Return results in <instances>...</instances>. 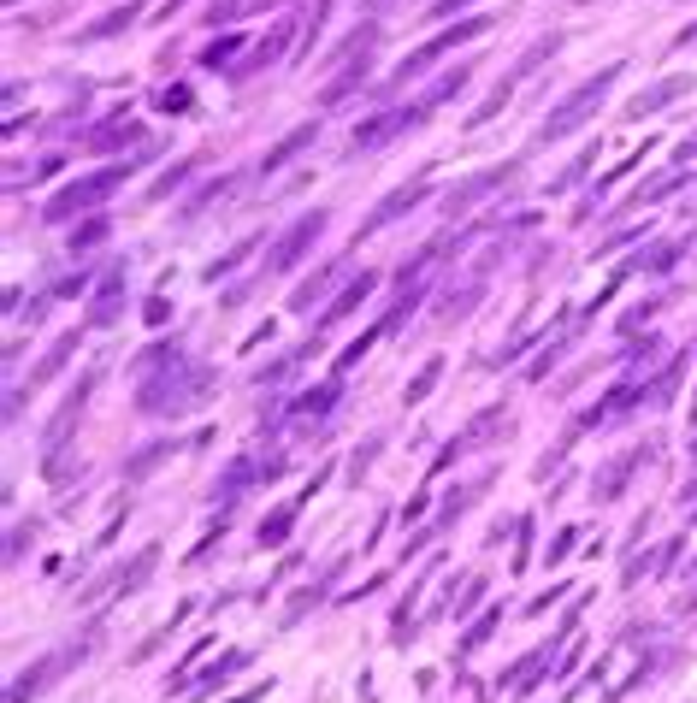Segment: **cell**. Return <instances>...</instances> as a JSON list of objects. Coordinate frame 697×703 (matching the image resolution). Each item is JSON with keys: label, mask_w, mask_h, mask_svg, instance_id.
<instances>
[{"label": "cell", "mask_w": 697, "mask_h": 703, "mask_svg": "<svg viewBox=\"0 0 697 703\" xmlns=\"http://www.w3.org/2000/svg\"><path fill=\"white\" fill-rule=\"evenodd\" d=\"M621 71H627V65H603V71H591L579 89H568V95L550 107V119L538 125V142H562V136H573L585 119H597V107L609 101V89L621 83Z\"/></svg>", "instance_id": "obj_2"}, {"label": "cell", "mask_w": 697, "mask_h": 703, "mask_svg": "<svg viewBox=\"0 0 697 703\" xmlns=\"http://www.w3.org/2000/svg\"><path fill=\"white\" fill-rule=\"evenodd\" d=\"M568 343H573V331H562V337H550V343H544V361H532V367H526V379H532V384L544 379V373H550V367L562 361V349H568Z\"/></svg>", "instance_id": "obj_43"}, {"label": "cell", "mask_w": 697, "mask_h": 703, "mask_svg": "<svg viewBox=\"0 0 697 703\" xmlns=\"http://www.w3.org/2000/svg\"><path fill=\"white\" fill-rule=\"evenodd\" d=\"M337 278H343V260H325L319 272H308V278H302V284L290 290V314H308L314 302H325V290H331Z\"/></svg>", "instance_id": "obj_22"}, {"label": "cell", "mask_w": 697, "mask_h": 703, "mask_svg": "<svg viewBox=\"0 0 697 703\" xmlns=\"http://www.w3.org/2000/svg\"><path fill=\"white\" fill-rule=\"evenodd\" d=\"M568 591H573V585H550V597H532V615H544V609H550V603H562Z\"/></svg>", "instance_id": "obj_54"}, {"label": "cell", "mask_w": 697, "mask_h": 703, "mask_svg": "<svg viewBox=\"0 0 697 703\" xmlns=\"http://www.w3.org/2000/svg\"><path fill=\"white\" fill-rule=\"evenodd\" d=\"M142 320H148V325H166V320H172V302H166V296H148V302H142Z\"/></svg>", "instance_id": "obj_51"}, {"label": "cell", "mask_w": 697, "mask_h": 703, "mask_svg": "<svg viewBox=\"0 0 697 703\" xmlns=\"http://www.w3.org/2000/svg\"><path fill=\"white\" fill-rule=\"evenodd\" d=\"M125 314V266H107L101 272V290H95V302H89V331H107V325H119Z\"/></svg>", "instance_id": "obj_13"}, {"label": "cell", "mask_w": 697, "mask_h": 703, "mask_svg": "<svg viewBox=\"0 0 697 703\" xmlns=\"http://www.w3.org/2000/svg\"><path fill=\"white\" fill-rule=\"evenodd\" d=\"M373 290H379V272H373V266H361V278H349V284H343V290H337V302H331V308H325V314H319L314 337H319V331H325V325H337V320H349V314H361V308H367V296H373Z\"/></svg>", "instance_id": "obj_14"}, {"label": "cell", "mask_w": 697, "mask_h": 703, "mask_svg": "<svg viewBox=\"0 0 697 703\" xmlns=\"http://www.w3.org/2000/svg\"><path fill=\"white\" fill-rule=\"evenodd\" d=\"M343 568H349V556H337V562H331V568H325V574H319L314 585H308V591H302V597H296V603H290V609H284V627H296V621H302V615H308V609H319V603H325V597H331V585H337V579H343Z\"/></svg>", "instance_id": "obj_24"}, {"label": "cell", "mask_w": 697, "mask_h": 703, "mask_svg": "<svg viewBox=\"0 0 697 703\" xmlns=\"http://www.w3.org/2000/svg\"><path fill=\"white\" fill-rule=\"evenodd\" d=\"M573 6H597V0H573Z\"/></svg>", "instance_id": "obj_57"}, {"label": "cell", "mask_w": 697, "mask_h": 703, "mask_svg": "<svg viewBox=\"0 0 697 703\" xmlns=\"http://www.w3.org/2000/svg\"><path fill=\"white\" fill-rule=\"evenodd\" d=\"M237 184H243V172H225V178H213V184H201V190H195L190 201H184V219H195V213H207L213 201H225V195L237 190Z\"/></svg>", "instance_id": "obj_31"}, {"label": "cell", "mask_w": 697, "mask_h": 703, "mask_svg": "<svg viewBox=\"0 0 697 703\" xmlns=\"http://www.w3.org/2000/svg\"><path fill=\"white\" fill-rule=\"evenodd\" d=\"M367 71H373V48L349 54V60H343V71H337V77H331V83L319 89V107H337V101H349V95H355V89L367 83Z\"/></svg>", "instance_id": "obj_17"}, {"label": "cell", "mask_w": 697, "mask_h": 703, "mask_svg": "<svg viewBox=\"0 0 697 703\" xmlns=\"http://www.w3.org/2000/svg\"><path fill=\"white\" fill-rule=\"evenodd\" d=\"M314 142H319V119H302V125L290 130V136H278V142L266 148V160H260V178H272L278 166H290V160H296L302 148H314Z\"/></svg>", "instance_id": "obj_18"}, {"label": "cell", "mask_w": 697, "mask_h": 703, "mask_svg": "<svg viewBox=\"0 0 697 703\" xmlns=\"http://www.w3.org/2000/svg\"><path fill=\"white\" fill-rule=\"evenodd\" d=\"M302 24L308 18H278L260 42H254L243 60L231 65V77H254V71H266V65H278V60H290V42H302Z\"/></svg>", "instance_id": "obj_9"}, {"label": "cell", "mask_w": 697, "mask_h": 703, "mask_svg": "<svg viewBox=\"0 0 697 703\" xmlns=\"http://www.w3.org/2000/svg\"><path fill=\"white\" fill-rule=\"evenodd\" d=\"M154 101H160V113H190V83H166V89H160V95H154Z\"/></svg>", "instance_id": "obj_45"}, {"label": "cell", "mask_w": 697, "mask_h": 703, "mask_svg": "<svg viewBox=\"0 0 697 703\" xmlns=\"http://www.w3.org/2000/svg\"><path fill=\"white\" fill-rule=\"evenodd\" d=\"M491 24H497V18H485V12H479V18H461L455 30H438V36H426V42H420L414 54H402V65L390 71V83H414V77H420V71H426V65H432V60H444V54H455L461 42H473V36H485Z\"/></svg>", "instance_id": "obj_4"}, {"label": "cell", "mask_w": 697, "mask_h": 703, "mask_svg": "<svg viewBox=\"0 0 697 703\" xmlns=\"http://www.w3.org/2000/svg\"><path fill=\"white\" fill-rule=\"evenodd\" d=\"M508 178H514V160H503V166H491V172H473V178H461V184H455V190L444 195V213H449V219L473 213V207H479V201H485L491 190H503Z\"/></svg>", "instance_id": "obj_12"}, {"label": "cell", "mask_w": 697, "mask_h": 703, "mask_svg": "<svg viewBox=\"0 0 697 703\" xmlns=\"http://www.w3.org/2000/svg\"><path fill=\"white\" fill-rule=\"evenodd\" d=\"M674 48H697V24H692V30H680V36H674Z\"/></svg>", "instance_id": "obj_55"}, {"label": "cell", "mask_w": 697, "mask_h": 703, "mask_svg": "<svg viewBox=\"0 0 697 703\" xmlns=\"http://www.w3.org/2000/svg\"><path fill=\"white\" fill-rule=\"evenodd\" d=\"M379 449H384V438H367V444H361V449H355V455H349V485H361V479L373 473V461H379Z\"/></svg>", "instance_id": "obj_42"}, {"label": "cell", "mask_w": 697, "mask_h": 703, "mask_svg": "<svg viewBox=\"0 0 697 703\" xmlns=\"http://www.w3.org/2000/svg\"><path fill=\"white\" fill-rule=\"evenodd\" d=\"M503 426H508L503 402H491V408H479V414H473V420H467V426H461V432H455V438H449V444H444V455L432 461V473H444V467H455L461 455H473V449L485 444L491 432H503Z\"/></svg>", "instance_id": "obj_10"}, {"label": "cell", "mask_w": 697, "mask_h": 703, "mask_svg": "<svg viewBox=\"0 0 697 703\" xmlns=\"http://www.w3.org/2000/svg\"><path fill=\"white\" fill-rule=\"evenodd\" d=\"M438 379H444V355H432V361H426V367H420L414 379L402 384V402H408V408H420V402H426V396L438 390Z\"/></svg>", "instance_id": "obj_32"}, {"label": "cell", "mask_w": 697, "mask_h": 703, "mask_svg": "<svg viewBox=\"0 0 697 703\" xmlns=\"http://www.w3.org/2000/svg\"><path fill=\"white\" fill-rule=\"evenodd\" d=\"M467 83H473V65L461 60L455 71H444V77H438V83H432V89L420 95V107H426V113H432V107H444V101H455V95H461Z\"/></svg>", "instance_id": "obj_30"}, {"label": "cell", "mask_w": 697, "mask_h": 703, "mask_svg": "<svg viewBox=\"0 0 697 703\" xmlns=\"http://www.w3.org/2000/svg\"><path fill=\"white\" fill-rule=\"evenodd\" d=\"M125 142H142V119H130V107L107 113L101 125L83 136V148H89V154H113V148H125Z\"/></svg>", "instance_id": "obj_15"}, {"label": "cell", "mask_w": 697, "mask_h": 703, "mask_svg": "<svg viewBox=\"0 0 697 703\" xmlns=\"http://www.w3.org/2000/svg\"><path fill=\"white\" fill-rule=\"evenodd\" d=\"M331 6H337V0H319V6H314V18L302 24V42H296V54H308L319 36H325V18H331Z\"/></svg>", "instance_id": "obj_44"}, {"label": "cell", "mask_w": 697, "mask_h": 703, "mask_svg": "<svg viewBox=\"0 0 697 703\" xmlns=\"http://www.w3.org/2000/svg\"><path fill=\"white\" fill-rule=\"evenodd\" d=\"M172 449H178L172 438H154V444H142L136 455H125V479H130V485H136V479H148L160 461H172Z\"/></svg>", "instance_id": "obj_29"}, {"label": "cell", "mask_w": 697, "mask_h": 703, "mask_svg": "<svg viewBox=\"0 0 697 703\" xmlns=\"http://www.w3.org/2000/svg\"><path fill=\"white\" fill-rule=\"evenodd\" d=\"M30 538H36V520H18V526H12V538H6V562H18Z\"/></svg>", "instance_id": "obj_48"}, {"label": "cell", "mask_w": 697, "mask_h": 703, "mask_svg": "<svg viewBox=\"0 0 697 703\" xmlns=\"http://www.w3.org/2000/svg\"><path fill=\"white\" fill-rule=\"evenodd\" d=\"M178 6H184V0H166V6H160V18H172V12H178Z\"/></svg>", "instance_id": "obj_56"}, {"label": "cell", "mask_w": 697, "mask_h": 703, "mask_svg": "<svg viewBox=\"0 0 697 703\" xmlns=\"http://www.w3.org/2000/svg\"><path fill=\"white\" fill-rule=\"evenodd\" d=\"M89 278H95L89 266H83V272H71V278H60V284H54V296H77V290H89Z\"/></svg>", "instance_id": "obj_52"}, {"label": "cell", "mask_w": 697, "mask_h": 703, "mask_svg": "<svg viewBox=\"0 0 697 703\" xmlns=\"http://www.w3.org/2000/svg\"><path fill=\"white\" fill-rule=\"evenodd\" d=\"M467 6H473V0H432L426 18H455V12H467Z\"/></svg>", "instance_id": "obj_53"}, {"label": "cell", "mask_w": 697, "mask_h": 703, "mask_svg": "<svg viewBox=\"0 0 697 703\" xmlns=\"http://www.w3.org/2000/svg\"><path fill=\"white\" fill-rule=\"evenodd\" d=\"M148 154H154V148H142V154H130V160H113V166H101V172H83V178H71V184H65V190L48 201V207H42V219H48V225H71L77 213H95L107 195L125 190L130 178H136V166H142Z\"/></svg>", "instance_id": "obj_1"}, {"label": "cell", "mask_w": 697, "mask_h": 703, "mask_svg": "<svg viewBox=\"0 0 697 703\" xmlns=\"http://www.w3.org/2000/svg\"><path fill=\"white\" fill-rule=\"evenodd\" d=\"M686 89H692V77H662V83H650L644 95L627 101V119H650V113H662V107H668V101H680Z\"/></svg>", "instance_id": "obj_21"}, {"label": "cell", "mask_w": 697, "mask_h": 703, "mask_svg": "<svg viewBox=\"0 0 697 703\" xmlns=\"http://www.w3.org/2000/svg\"><path fill=\"white\" fill-rule=\"evenodd\" d=\"M638 467H644V449H621L615 461H603V467H597V479H591V497H597V503H615V497L627 491V479H633Z\"/></svg>", "instance_id": "obj_16"}, {"label": "cell", "mask_w": 697, "mask_h": 703, "mask_svg": "<svg viewBox=\"0 0 697 703\" xmlns=\"http://www.w3.org/2000/svg\"><path fill=\"white\" fill-rule=\"evenodd\" d=\"M142 18V0H125V6H113V12H101L89 30H77V42H113V36H125L130 24Z\"/></svg>", "instance_id": "obj_25"}, {"label": "cell", "mask_w": 697, "mask_h": 703, "mask_svg": "<svg viewBox=\"0 0 697 703\" xmlns=\"http://www.w3.org/2000/svg\"><path fill=\"white\" fill-rule=\"evenodd\" d=\"M562 42H568V30H550V36H538V42H532V48H526L520 60L508 65L503 77L514 83V89H520V83H526V77H532L538 65H544V60H556V54H562Z\"/></svg>", "instance_id": "obj_23"}, {"label": "cell", "mask_w": 697, "mask_h": 703, "mask_svg": "<svg viewBox=\"0 0 697 703\" xmlns=\"http://www.w3.org/2000/svg\"><path fill=\"white\" fill-rule=\"evenodd\" d=\"M243 54V30H231V36H213L207 48H201V71H219V65H237Z\"/></svg>", "instance_id": "obj_35"}, {"label": "cell", "mask_w": 697, "mask_h": 703, "mask_svg": "<svg viewBox=\"0 0 697 703\" xmlns=\"http://www.w3.org/2000/svg\"><path fill=\"white\" fill-rule=\"evenodd\" d=\"M426 125V107L420 101H408V107H390L379 119H361V125L349 130V154H373L384 142H396V136H408V130Z\"/></svg>", "instance_id": "obj_6"}, {"label": "cell", "mask_w": 697, "mask_h": 703, "mask_svg": "<svg viewBox=\"0 0 697 703\" xmlns=\"http://www.w3.org/2000/svg\"><path fill=\"white\" fill-rule=\"evenodd\" d=\"M107 231H113V219H107V213H89L83 225H71V255H89V249H101V243H107Z\"/></svg>", "instance_id": "obj_33"}, {"label": "cell", "mask_w": 697, "mask_h": 703, "mask_svg": "<svg viewBox=\"0 0 697 703\" xmlns=\"http://www.w3.org/2000/svg\"><path fill=\"white\" fill-rule=\"evenodd\" d=\"M337 402H343V384L325 379V384L302 390V396L290 402V420H302V426H319V420H331V408H337Z\"/></svg>", "instance_id": "obj_19"}, {"label": "cell", "mask_w": 697, "mask_h": 703, "mask_svg": "<svg viewBox=\"0 0 697 703\" xmlns=\"http://www.w3.org/2000/svg\"><path fill=\"white\" fill-rule=\"evenodd\" d=\"M308 509V497H290V503H278V509L260 520V544L266 550H278V544H290V532H296V514Z\"/></svg>", "instance_id": "obj_26"}, {"label": "cell", "mask_w": 697, "mask_h": 703, "mask_svg": "<svg viewBox=\"0 0 697 703\" xmlns=\"http://www.w3.org/2000/svg\"><path fill=\"white\" fill-rule=\"evenodd\" d=\"M95 384H101V367H89L83 379L65 390V402H60V414L48 420V432H42V449H65V438H71V426H77V414L89 408V396H95Z\"/></svg>", "instance_id": "obj_11"}, {"label": "cell", "mask_w": 697, "mask_h": 703, "mask_svg": "<svg viewBox=\"0 0 697 703\" xmlns=\"http://www.w3.org/2000/svg\"><path fill=\"white\" fill-rule=\"evenodd\" d=\"M243 662H249V650H231L225 662H213V668H207V674L195 680V698H207V692H219V686H225V680H231V674H237Z\"/></svg>", "instance_id": "obj_36"}, {"label": "cell", "mask_w": 697, "mask_h": 703, "mask_svg": "<svg viewBox=\"0 0 697 703\" xmlns=\"http://www.w3.org/2000/svg\"><path fill=\"white\" fill-rule=\"evenodd\" d=\"M426 201H432V172H420L414 184H402V190H390V195H384L379 207H373V213L361 219V231H355V249H361L367 237H379V231H390L396 219H408L414 207H426Z\"/></svg>", "instance_id": "obj_7"}, {"label": "cell", "mask_w": 697, "mask_h": 703, "mask_svg": "<svg viewBox=\"0 0 697 703\" xmlns=\"http://www.w3.org/2000/svg\"><path fill=\"white\" fill-rule=\"evenodd\" d=\"M231 18H237V0H207V12H201V24H213V30L231 24Z\"/></svg>", "instance_id": "obj_50"}, {"label": "cell", "mask_w": 697, "mask_h": 703, "mask_svg": "<svg viewBox=\"0 0 697 703\" xmlns=\"http://www.w3.org/2000/svg\"><path fill=\"white\" fill-rule=\"evenodd\" d=\"M686 255V237H674V243H656V249H638L633 272H674V260Z\"/></svg>", "instance_id": "obj_34"}, {"label": "cell", "mask_w": 697, "mask_h": 703, "mask_svg": "<svg viewBox=\"0 0 697 703\" xmlns=\"http://www.w3.org/2000/svg\"><path fill=\"white\" fill-rule=\"evenodd\" d=\"M325 225H331V213H325V207H314V213H302L290 231H278V237L266 243V272H296V266L308 260V249L325 237Z\"/></svg>", "instance_id": "obj_5"}, {"label": "cell", "mask_w": 697, "mask_h": 703, "mask_svg": "<svg viewBox=\"0 0 697 703\" xmlns=\"http://www.w3.org/2000/svg\"><path fill=\"white\" fill-rule=\"evenodd\" d=\"M77 343H83V331H65V337H54V349H48V355H42V367L30 373V390H42L54 373H65V361L77 355Z\"/></svg>", "instance_id": "obj_27"}, {"label": "cell", "mask_w": 697, "mask_h": 703, "mask_svg": "<svg viewBox=\"0 0 697 703\" xmlns=\"http://www.w3.org/2000/svg\"><path fill=\"white\" fill-rule=\"evenodd\" d=\"M384 337V320L373 325V331H361V337H355V343H349V349H343V355H337V379H343V373H349V367H361V355H367V349H373V343H379Z\"/></svg>", "instance_id": "obj_41"}, {"label": "cell", "mask_w": 697, "mask_h": 703, "mask_svg": "<svg viewBox=\"0 0 697 703\" xmlns=\"http://www.w3.org/2000/svg\"><path fill=\"white\" fill-rule=\"evenodd\" d=\"M254 479H260V461H254V455H231V461H225V473H219V485H213L219 509H231V503L249 491Z\"/></svg>", "instance_id": "obj_20"}, {"label": "cell", "mask_w": 697, "mask_h": 703, "mask_svg": "<svg viewBox=\"0 0 697 703\" xmlns=\"http://www.w3.org/2000/svg\"><path fill=\"white\" fill-rule=\"evenodd\" d=\"M497 627H503V603H491V609H485V615H479V621H473V627L461 633V656H473V650H479V644L491 639Z\"/></svg>", "instance_id": "obj_37"}, {"label": "cell", "mask_w": 697, "mask_h": 703, "mask_svg": "<svg viewBox=\"0 0 697 703\" xmlns=\"http://www.w3.org/2000/svg\"><path fill=\"white\" fill-rule=\"evenodd\" d=\"M254 249H260V237H243L237 249H225V260H213V266H207L201 278H207V284H219V278H231V272H237V266H243V260L254 255Z\"/></svg>", "instance_id": "obj_38"}, {"label": "cell", "mask_w": 697, "mask_h": 703, "mask_svg": "<svg viewBox=\"0 0 697 703\" xmlns=\"http://www.w3.org/2000/svg\"><path fill=\"white\" fill-rule=\"evenodd\" d=\"M573 544H579V526H562V532H556V544L544 550V562H550V568H556V562H568Z\"/></svg>", "instance_id": "obj_47"}, {"label": "cell", "mask_w": 697, "mask_h": 703, "mask_svg": "<svg viewBox=\"0 0 697 703\" xmlns=\"http://www.w3.org/2000/svg\"><path fill=\"white\" fill-rule=\"evenodd\" d=\"M508 95H514V83L503 77V83H497V89H491V95H485V101L473 107V119H467V130H485V125H491V119H497V113L508 107Z\"/></svg>", "instance_id": "obj_39"}, {"label": "cell", "mask_w": 697, "mask_h": 703, "mask_svg": "<svg viewBox=\"0 0 697 703\" xmlns=\"http://www.w3.org/2000/svg\"><path fill=\"white\" fill-rule=\"evenodd\" d=\"M190 178H195V160H178L172 172H160V178L148 184V195H154V201H166V195H172V190H184Z\"/></svg>", "instance_id": "obj_40"}, {"label": "cell", "mask_w": 697, "mask_h": 703, "mask_svg": "<svg viewBox=\"0 0 697 703\" xmlns=\"http://www.w3.org/2000/svg\"><path fill=\"white\" fill-rule=\"evenodd\" d=\"M591 166H597V148H585V154L573 160V166H568V172H562V178H556V184H550V190H573V184H579V178H585Z\"/></svg>", "instance_id": "obj_46"}, {"label": "cell", "mask_w": 697, "mask_h": 703, "mask_svg": "<svg viewBox=\"0 0 697 703\" xmlns=\"http://www.w3.org/2000/svg\"><path fill=\"white\" fill-rule=\"evenodd\" d=\"M83 656H89V639H83V644H65V650H54V656H36V662H30V668L6 686V703L42 698V692H48V686L65 674V668H71V662H83Z\"/></svg>", "instance_id": "obj_8"}, {"label": "cell", "mask_w": 697, "mask_h": 703, "mask_svg": "<svg viewBox=\"0 0 697 703\" xmlns=\"http://www.w3.org/2000/svg\"><path fill=\"white\" fill-rule=\"evenodd\" d=\"M207 367H184V355L172 361V367H160V373H148L142 390H136V408L142 414H190L195 402H201V390H207Z\"/></svg>", "instance_id": "obj_3"}, {"label": "cell", "mask_w": 697, "mask_h": 703, "mask_svg": "<svg viewBox=\"0 0 697 703\" xmlns=\"http://www.w3.org/2000/svg\"><path fill=\"white\" fill-rule=\"evenodd\" d=\"M154 568H160V544H142V550H136V562H130V568H119V585H113V591H119V597H136V591L148 585V574H154Z\"/></svg>", "instance_id": "obj_28"}, {"label": "cell", "mask_w": 697, "mask_h": 703, "mask_svg": "<svg viewBox=\"0 0 697 703\" xmlns=\"http://www.w3.org/2000/svg\"><path fill=\"white\" fill-rule=\"evenodd\" d=\"M479 603H485V579H467V591L455 597V621H461L467 609H479Z\"/></svg>", "instance_id": "obj_49"}]
</instances>
